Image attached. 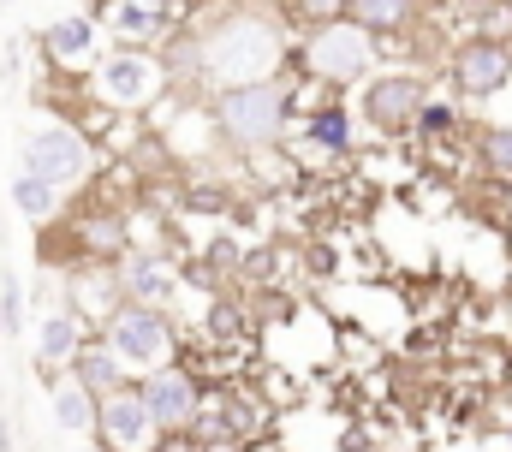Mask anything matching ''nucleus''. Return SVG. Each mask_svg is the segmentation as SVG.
Masks as SVG:
<instances>
[{
    "label": "nucleus",
    "mask_w": 512,
    "mask_h": 452,
    "mask_svg": "<svg viewBox=\"0 0 512 452\" xmlns=\"http://www.w3.org/2000/svg\"><path fill=\"white\" fill-rule=\"evenodd\" d=\"M209 119L221 131L227 149L239 155H262L274 143L292 137V119H298V84H286V72L262 78V84H239V90H221L209 96Z\"/></svg>",
    "instance_id": "obj_1"
},
{
    "label": "nucleus",
    "mask_w": 512,
    "mask_h": 452,
    "mask_svg": "<svg viewBox=\"0 0 512 452\" xmlns=\"http://www.w3.org/2000/svg\"><path fill=\"white\" fill-rule=\"evenodd\" d=\"M167 96H173V66L155 48H108L84 78V102H96L114 119H143Z\"/></svg>",
    "instance_id": "obj_2"
},
{
    "label": "nucleus",
    "mask_w": 512,
    "mask_h": 452,
    "mask_svg": "<svg viewBox=\"0 0 512 452\" xmlns=\"http://www.w3.org/2000/svg\"><path fill=\"white\" fill-rule=\"evenodd\" d=\"M286 66H298L322 90H352V84H364V78L382 72V42L370 30H358L352 18H334V24L304 30L292 42V60Z\"/></svg>",
    "instance_id": "obj_3"
},
{
    "label": "nucleus",
    "mask_w": 512,
    "mask_h": 452,
    "mask_svg": "<svg viewBox=\"0 0 512 452\" xmlns=\"http://www.w3.org/2000/svg\"><path fill=\"white\" fill-rule=\"evenodd\" d=\"M18 167L72 197V191H84V185L96 179V143H90L72 119H42V125L18 143Z\"/></svg>",
    "instance_id": "obj_4"
},
{
    "label": "nucleus",
    "mask_w": 512,
    "mask_h": 452,
    "mask_svg": "<svg viewBox=\"0 0 512 452\" xmlns=\"http://www.w3.org/2000/svg\"><path fill=\"white\" fill-rule=\"evenodd\" d=\"M84 12H96L108 48H155L167 54L185 36V0H90Z\"/></svg>",
    "instance_id": "obj_5"
},
{
    "label": "nucleus",
    "mask_w": 512,
    "mask_h": 452,
    "mask_svg": "<svg viewBox=\"0 0 512 452\" xmlns=\"http://www.w3.org/2000/svg\"><path fill=\"white\" fill-rule=\"evenodd\" d=\"M102 339L120 351V363H126L131 375L179 363V322H173V310H155V304H120L102 322Z\"/></svg>",
    "instance_id": "obj_6"
},
{
    "label": "nucleus",
    "mask_w": 512,
    "mask_h": 452,
    "mask_svg": "<svg viewBox=\"0 0 512 452\" xmlns=\"http://www.w3.org/2000/svg\"><path fill=\"white\" fill-rule=\"evenodd\" d=\"M429 78L411 72V66H387L376 78L358 84V119L382 137H411L417 131V113L429 108Z\"/></svg>",
    "instance_id": "obj_7"
},
{
    "label": "nucleus",
    "mask_w": 512,
    "mask_h": 452,
    "mask_svg": "<svg viewBox=\"0 0 512 452\" xmlns=\"http://www.w3.org/2000/svg\"><path fill=\"white\" fill-rule=\"evenodd\" d=\"M137 393H143V405L155 411V423L167 429V435H191V423H197V411H203V399H209V387H203V375L179 357V363H161V369H149V375H137Z\"/></svg>",
    "instance_id": "obj_8"
},
{
    "label": "nucleus",
    "mask_w": 512,
    "mask_h": 452,
    "mask_svg": "<svg viewBox=\"0 0 512 452\" xmlns=\"http://www.w3.org/2000/svg\"><path fill=\"white\" fill-rule=\"evenodd\" d=\"M447 84L459 102H489L512 84V42L495 36H465L453 54H447Z\"/></svg>",
    "instance_id": "obj_9"
},
{
    "label": "nucleus",
    "mask_w": 512,
    "mask_h": 452,
    "mask_svg": "<svg viewBox=\"0 0 512 452\" xmlns=\"http://www.w3.org/2000/svg\"><path fill=\"white\" fill-rule=\"evenodd\" d=\"M36 48H42L48 72H60V78H90V66L108 54V36H102L96 12H66V18H54V24L36 30Z\"/></svg>",
    "instance_id": "obj_10"
},
{
    "label": "nucleus",
    "mask_w": 512,
    "mask_h": 452,
    "mask_svg": "<svg viewBox=\"0 0 512 452\" xmlns=\"http://www.w3.org/2000/svg\"><path fill=\"white\" fill-rule=\"evenodd\" d=\"M96 441L108 452H161L167 429L155 423V411L143 405V393L126 387V393L102 399V411H96Z\"/></svg>",
    "instance_id": "obj_11"
},
{
    "label": "nucleus",
    "mask_w": 512,
    "mask_h": 452,
    "mask_svg": "<svg viewBox=\"0 0 512 452\" xmlns=\"http://www.w3.org/2000/svg\"><path fill=\"white\" fill-rule=\"evenodd\" d=\"M126 304V292H120V262H78L72 274H66V310L90 328H102L114 310Z\"/></svg>",
    "instance_id": "obj_12"
},
{
    "label": "nucleus",
    "mask_w": 512,
    "mask_h": 452,
    "mask_svg": "<svg viewBox=\"0 0 512 452\" xmlns=\"http://www.w3.org/2000/svg\"><path fill=\"white\" fill-rule=\"evenodd\" d=\"M120 292H126V304L173 310L179 304V268L161 250H131L126 262H120Z\"/></svg>",
    "instance_id": "obj_13"
},
{
    "label": "nucleus",
    "mask_w": 512,
    "mask_h": 452,
    "mask_svg": "<svg viewBox=\"0 0 512 452\" xmlns=\"http://www.w3.org/2000/svg\"><path fill=\"white\" fill-rule=\"evenodd\" d=\"M90 339V328L60 304V310H48L42 322H36V381H42V393L66 375V363L78 357V345Z\"/></svg>",
    "instance_id": "obj_14"
},
{
    "label": "nucleus",
    "mask_w": 512,
    "mask_h": 452,
    "mask_svg": "<svg viewBox=\"0 0 512 452\" xmlns=\"http://www.w3.org/2000/svg\"><path fill=\"white\" fill-rule=\"evenodd\" d=\"M66 375H72L78 387H90L96 399H114V393L137 387V375H131L126 363H120V351H114V345H108L102 334H90L84 345H78V357L66 363Z\"/></svg>",
    "instance_id": "obj_15"
},
{
    "label": "nucleus",
    "mask_w": 512,
    "mask_h": 452,
    "mask_svg": "<svg viewBox=\"0 0 512 452\" xmlns=\"http://www.w3.org/2000/svg\"><path fill=\"white\" fill-rule=\"evenodd\" d=\"M316 155H328V161H340V155H352V143H358V131H352V108L340 102V90H328L316 108L304 113V125H292Z\"/></svg>",
    "instance_id": "obj_16"
},
{
    "label": "nucleus",
    "mask_w": 512,
    "mask_h": 452,
    "mask_svg": "<svg viewBox=\"0 0 512 452\" xmlns=\"http://www.w3.org/2000/svg\"><path fill=\"white\" fill-rule=\"evenodd\" d=\"M96 411H102V399L90 393V387H78L72 375H60L54 387H48V417H54V429L60 435H96Z\"/></svg>",
    "instance_id": "obj_17"
},
{
    "label": "nucleus",
    "mask_w": 512,
    "mask_h": 452,
    "mask_svg": "<svg viewBox=\"0 0 512 452\" xmlns=\"http://www.w3.org/2000/svg\"><path fill=\"white\" fill-rule=\"evenodd\" d=\"M346 18L358 30H370L376 42H387V36H411L417 30L423 0H346Z\"/></svg>",
    "instance_id": "obj_18"
},
{
    "label": "nucleus",
    "mask_w": 512,
    "mask_h": 452,
    "mask_svg": "<svg viewBox=\"0 0 512 452\" xmlns=\"http://www.w3.org/2000/svg\"><path fill=\"white\" fill-rule=\"evenodd\" d=\"M6 197H12V209H18L30 226H54L60 215H66V191H54L48 179H36V173H24V167H12Z\"/></svg>",
    "instance_id": "obj_19"
},
{
    "label": "nucleus",
    "mask_w": 512,
    "mask_h": 452,
    "mask_svg": "<svg viewBox=\"0 0 512 452\" xmlns=\"http://www.w3.org/2000/svg\"><path fill=\"white\" fill-rule=\"evenodd\" d=\"M477 155L495 179H512V125H483L477 131Z\"/></svg>",
    "instance_id": "obj_20"
},
{
    "label": "nucleus",
    "mask_w": 512,
    "mask_h": 452,
    "mask_svg": "<svg viewBox=\"0 0 512 452\" xmlns=\"http://www.w3.org/2000/svg\"><path fill=\"white\" fill-rule=\"evenodd\" d=\"M465 131V119L453 102H441V96H429V108L417 113V137H429V143H441V137H459Z\"/></svg>",
    "instance_id": "obj_21"
},
{
    "label": "nucleus",
    "mask_w": 512,
    "mask_h": 452,
    "mask_svg": "<svg viewBox=\"0 0 512 452\" xmlns=\"http://www.w3.org/2000/svg\"><path fill=\"white\" fill-rule=\"evenodd\" d=\"M286 18H292L298 30H316V24L346 18V0H286Z\"/></svg>",
    "instance_id": "obj_22"
},
{
    "label": "nucleus",
    "mask_w": 512,
    "mask_h": 452,
    "mask_svg": "<svg viewBox=\"0 0 512 452\" xmlns=\"http://www.w3.org/2000/svg\"><path fill=\"white\" fill-rule=\"evenodd\" d=\"M0 316H6V339H18L30 322H24V286L12 274H0Z\"/></svg>",
    "instance_id": "obj_23"
},
{
    "label": "nucleus",
    "mask_w": 512,
    "mask_h": 452,
    "mask_svg": "<svg viewBox=\"0 0 512 452\" xmlns=\"http://www.w3.org/2000/svg\"><path fill=\"white\" fill-rule=\"evenodd\" d=\"M78 452H108V447H102V441H96V435H90V441H84V447H78Z\"/></svg>",
    "instance_id": "obj_24"
},
{
    "label": "nucleus",
    "mask_w": 512,
    "mask_h": 452,
    "mask_svg": "<svg viewBox=\"0 0 512 452\" xmlns=\"http://www.w3.org/2000/svg\"><path fill=\"white\" fill-rule=\"evenodd\" d=\"M0 339H6V316H0Z\"/></svg>",
    "instance_id": "obj_25"
},
{
    "label": "nucleus",
    "mask_w": 512,
    "mask_h": 452,
    "mask_svg": "<svg viewBox=\"0 0 512 452\" xmlns=\"http://www.w3.org/2000/svg\"><path fill=\"white\" fill-rule=\"evenodd\" d=\"M0 6H6V0H0Z\"/></svg>",
    "instance_id": "obj_26"
}]
</instances>
